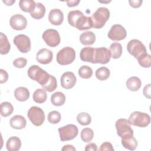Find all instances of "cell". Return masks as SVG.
<instances>
[{
	"mask_svg": "<svg viewBox=\"0 0 151 151\" xmlns=\"http://www.w3.org/2000/svg\"><path fill=\"white\" fill-rule=\"evenodd\" d=\"M63 151H66V150H76V148L73 146V145H64L62 149Z\"/></svg>",
	"mask_w": 151,
	"mask_h": 151,
	"instance_id": "47",
	"label": "cell"
},
{
	"mask_svg": "<svg viewBox=\"0 0 151 151\" xmlns=\"http://www.w3.org/2000/svg\"><path fill=\"white\" fill-rule=\"evenodd\" d=\"M11 45L5 34L0 33V53L1 54H6L9 52Z\"/></svg>",
	"mask_w": 151,
	"mask_h": 151,
	"instance_id": "25",
	"label": "cell"
},
{
	"mask_svg": "<svg viewBox=\"0 0 151 151\" xmlns=\"http://www.w3.org/2000/svg\"><path fill=\"white\" fill-rule=\"evenodd\" d=\"M60 140L63 142L74 139L78 133V127L73 124H69L58 129Z\"/></svg>",
	"mask_w": 151,
	"mask_h": 151,
	"instance_id": "8",
	"label": "cell"
},
{
	"mask_svg": "<svg viewBox=\"0 0 151 151\" xmlns=\"http://www.w3.org/2000/svg\"><path fill=\"white\" fill-rule=\"evenodd\" d=\"M51 101L55 106H61L65 101V96L60 91L55 92L51 96Z\"/></svg>",
	"mask_w": 151,
	"mask_h": 151,
	"instance_id": "27",
	"label": "cell"
},
{
	"mask_svg": "<svg viewBox=\"0 0 151 151\" xmlns=\"http://www.w3.org/2000/svg\"><path fill=\"white\" fill-rule=\"evenodd\" d=\"M61 114L59 111L53 110L50 111L48 114V121L51 124H57L61 120Z\"/></svg>",
	"mask_w": 151,
	"mask_h": 151,
	"instance_id": "38",
	"label": "cell"
},
{
	"mask_svg": "<svg viewBox=\"0 0 151 151\" xmlns=\"http://www.w3.org/2000/svg\"><path fill=\"white\" fill-rule=\"evenodd\" d=\"M8 79V74L7 72L1 69L0 70V83L1 84L6 82V81Z\"/></svg>",
	"mask_w": 151,
	"mask_h": 151,
	"instance_id": "42",
	"label": "cell"
},
{
	"mask_svg": "<svg viewBox=\"0 0 151 151\" xmlns=\"http://www.w3.org/2000/svg\"><path fill=\"white\" fill-rule=\"evenodd\" d=\"M76 58V51L70 47H65L60 50L56 57L57 63L62 65L72 63Z\"/></svg>",
	"mask_w": 151,
	"mask_h": 151,
	"instance_id": "3",
	"label": "cell"
},
{
	"mask_svg": "<svg viewBox=\"0 0 151 151\" xmlns=\"http://www.w3.org/2000/svg\"><path fill=\"white\" fill-rule=\"evenodd\" d=\"M1 114L2 117H8L10 116L13 111L14 107L11 103L8 101L2 102L1 104Z\"/></svg>",
	"mask_w": 151,
	"mask_h": 151,
	"instance_id": "32",
	"label": "cell"
},
{
	"mask_svg": "<svg viewBox=\"0 0 151 151\" xmlns=\"http://www.w3.org/2000/svg\"><path fill=\"white\" fill-rule=\"evenodd\" d=\"M122 145L127 149L134 150L137 146V141L132 136L127 139H122Z\"/></svg>",
	"mask_w": 151,
	"mask_h": 151,
	"instance_id": "30",
	"label": "cell"
},
{
	"mask_svg": "<svg viewBox=\"0 0 151 151\" xmlns=\"http://www.w3.org/2000/svg\"><path fill=\"white\" fill-rule=\"evenodd\" d=\"M93 136H94V132L93 130L90 128H88V127L84 128L81 132L80 137L81 140L84 142H86V143L90 142L93 139Z\"/></svg>",
	"mask_w": 151,
	"mask_h": 151,
	"instance_id": "35",
	"label": "cell"
},
{
	"mask_svg": "<svg viewBox=\"0 0 151 151\" xmlns=\"http://www.w3.org/2000/svg\"><path fill=\"white\" fill-rule=\"evenodd\" d=\"M9 123L13 129L20 130L25 127L27 120L22 116L15 115L11 119Z\"/></svg>",
	"mask_w": 151,
	"mask_h": 151,
	"instance_id": "18",
	"label": "cell"
},
{
	"mask_svg": "<svg viewBox=\"0 0 151 151\" xmlns=\"http://www.w3.org/2000/svg\"><path fill=\"white\" fill-rule=\"evenodd\" d=\"M77 121L81 125L87 126L90 124L91 122V118L88 113L86 112H82L77 115Z\"/></svg>",
	"mask_w": 151,
	"mask_h": 151,
	"instance_id": "34",
	"label": "cell"
},
{
	"mask_svg": "<svg viewBox=\"0 0 151 151\" xmlns=\"http://www.w3.org/2000/svg\"><path fill=\"white\" fill-rule=\"evenodd\" d=\"M127 50L129 54L136 59L147 54L146 47L140 41L136 39L132 40L128 42Z\"/></svg>",
	"mask_w": 151,
	"mask_h": 151,
	"instance_id": "6",
	"label": "cell"
},
{
	"mask_svg": "<svg viewBox=\"0 0 151 151\" xmlns=\"http://www.w3.org/2000/svg\"><path fill=\"white\" fill-rule=\"evenodd\" d=\"M150 84H148L146 86H145L143 88V94L144 96L147 98L150 99L151 98V93H150Z\"/></svg>",
	"mask_w": 151,
	"mask_h": 151,
	"instance_id": "43",
	"label": "cell"
},
{
	"mask_svg": "<svg viewBox=\"0 0 151 151\" xmlns=\"http://www.w3.org/2000/svg\"><path fill=\"white\" fill-rule=\"evenodd\" d=\"M78 75L83 78L87 79L92 76L93 70L88 65H83L78 69Z\"/></svg>",
	"mask_w": 151,
	"mask_h": 151,
	"instance_id": "36",
	"label": "cell"
},
{
	"mask_svg": "<svg viewBox=\"0 0 151 151\" xmlns=\"http://www.w3.org/2000/svg\"><path fill=\"white\" fill-rule=\"evenodd\" d=\"M139 64L144 68H149L151 65V57L149 54L143 55L137 58Z\"/></svg>",
	"mask_w": 151,
	"mask_h": 151,
	"instance_id": "39",
	"label": "cell"
},
{
	"mask_svg": "<svg viewBox=\"0 0 151 151\" xmlns=\"http://www.w3.org/2000/svg\"><path fill=\"white\" fill-rule=\"evenodd\" d=\"M80 1L79 0H72V1H67V6L69 7H73L77 6Z\"/></svg>",
	"mask_w": 151,
	"mask_h": 151,
	"instance_id": "46",
	"label": "cell"
},
{
	"mask_svg": "<svg viewBox=\"0 0 151 151\" xmlns=\"http://www.w3.org/2000/svg\"><path fill=\"white\" fill-rule=\"evenodd\" d=\"M110 51L111 56L114 59H117L120 57L122 54V46L119 42H113L110 46Z\"/></svg>",
	"mask_w": 151,
	"mask_h": 151,
	"instance_id": "29",
	"label": "cell"
},
{
	"mask_svg": "<svg viewBox=\"0 0 151 151\" xmlns=\"http://www.w3.org/2000/svg\"><path fill=\"white\" fill-rule=\"evenodd\" d=\"M111 52L106 47H99L94 48L93 63L105 64L108 63L111 58Z\"/></svg>",
	"mask_w": 151,
	"mask_h": 151,
	"instance_id": "10",
	"label": "cell"
},
{
	"mask_svg": "<svg viewBox=\"0 0 151 151\" xmlns=\"http://www.w3.org/2000/svg\"><path fill=\"white\" fill-rule=\"evenodd\" d=\"M127 88L132 91H136L139 90L141 87L142 82L137 77L133 76L127 79L126 83Z\"/></svg>",
	"mask_w": 151,
	"mask_h": 151,
	"instance_id": "23",
	"label": "cell"
},
{
	"mask_svg": "<svg viewBox=\"0 0 151 151\" xmlns=\"http://www.w3.org/2000/svg\"><path fill=\"white\" fill-rule=\"evenodd\" d=\"M27 64V60L23 57H19L18 58H16L13 61V65L15 67L19 68H24V67L26 66Z\"/></svg>",
	"mask_w": 151,
	"mask_h": 151,
	"instance_id": "40",
	"label": "cell"
},
{
	"mask_svg": "<svg viewBox=\"0 0 151 151\" xmlns=\"http://www.w3.org/2000/svg\"><path fill=\"white\" fill-rule=\"evenodd\" d=\"M143 1L142 0H130L129 1V3L130 5L134 8H137L140 7L142 5Z\"/></svg>",
	"mask_w": 151,
	"mask_h": 151,
	"instance_id": "44",
	"label": "cell"
},
{
	"mask_svg": "<svg viewBox=\"0 0 151 151\" xmlns=\"http://www.w3.org/2000/svg\"><path fill=\"white\" fill-rule=\"evenodd\" d=\"M61 85L65 89L73 88L77 81V78L74 74L71 71H67L63 74L61 77Z\"/></svg>",
	"mask_w": 151,
	"mask_h": 151,
	"instance_id": "14",
	"label": "cell"
},
{
	"mask_svg": "<svg viewBox=\"0 0 151 151\" xmlns=\"http://www.w3.org/2000/svg\"><path fill=\"white\" fill-rule=\"evenodd\" d=\"M9 24L11 27L15 30H23L27 27V20L22 15L15 14L11 17Z\"/></svg>",
	"mask_w": 151,
	"mask_h": 151,
	"instance_id": "13",
	"label": "cell"
},
{
	"mask_svg": "<svg viewBox=\"0 0 151 151\" xmlns=\"http://www.w3.org/2000/svg\"><path fill=\"white\" fill-rule=\"evenodd\" d=\"M45 7L41 2L36 3V6L33 11L30 13L32 18L35 19H40L44 17L45 13Z\"/></svg>",
	"mask_w": 151,
	"mask_h": 151,
	"instance_id": "24",
	"label": "cell"
},
{
	"mask_svg": "<svg viewBox=\"0 0 151 151\" xmlns=\"http://www.w3.org/2000/svg\"><path fill=\"white\" fill-rule=\"evenodd\" d=\"M83 13L79 10H74L70 11L68 14L67 18L68 22L70 25L75 27L76 21L77 19L82 15H83Z\"/></svg>",
	"mask_w": 151,
	"mask_h": 151,
	"instance_id": "31",
	"label": "cell"
},
{
	"mask_svg": "<svg viewBox=\"0 0 151 151\" xmlns=\"http://www.w3.org/2000/svg\"><path fill=\"white\" fill-rule=\"evenodd\" d=\"M110 17V11L105 7H100L91 17L93 21V28H101L108 21Z\"/></svg>",
	"mask_w": 151,
	"mask_h": 151,
	"instance_id": "2",
	"label": "cell"
},
{
	"mask_svg": "<svg viewBox=\"0 0 151 151\" xmlns=\"http://www.w3.org/2000/svg\"><path fill=\"white\" fill-rule=\"evenodd\" d=\"M99 150H100V151H104V150H111V151H113L114 150V148H113V145H111V143L106 142L103 143L101 145L99 149Z\"/></svg>",
	"mask_w": 151,
	"mask_h": 151,
	"instance_id": "41",
	"label": "cell"
},
{
	"mask_svg": "<svg viewBox=\"0 0 151 151\" xmlns=\"http://www.w3.org/2000/svg\"><path fill=\"white\" fill-rule=\"evenodd\" d=\"M13 42L18 50L22 53H27L31 50V40L26 35L19 34L16 35Z\"/></svg>",
	"mask_w": 151,
	"mask_h": 151,
	"instance_id": "11",
	"label": "cell"
},
{
	"mask_svg": "<svg viewBox=\"0 0 151 151\" xmlns=\"http://www.w3.org/2000/svg\"><path fill=\"white\" fill-rule=\"evenodd\" d=\"M127 35L125 28L120 24H114L111 26L108 32V37L113 41H121L124 40Z\"/></svg>",
	"mask_w": 151,
	"mask_h": 151,
	"instance_id": "12",
	"label": "cell"
},
{
	"mask_svg": "<svg viewBox=\"0 0 151 151\" xmlns=\"http://www.w3.org/2000/svg\"><path fill=\"white\" fill-rule=\"evenodd\" d=\"M29 90L24 87H19L14 91V96L15 99L19 101H25L29 97Z\"/></svg>",
	"mask_w": 151,
	"mask_h": 151,
	"instance_id": "22",
	"label": "cell"
},
{
	"mask_svg": "<svg viewBox=\"0 0 151 151\" xmlns=\"http://www.w3.org/2000/svg\"><path fill=\"white\" fill-rule=\"evenodd\" d=\"M96 78L101 81L106 80L107 79L110 74V71L109 69L106 67H101L97 69L96 71Z\"/></svg>",
	"mask_w": 151,
	"mask_h": 151,
	"instance_id": "33",
	"label": "cell"
},
{
	"mask_svg": "<svg viewBox=\"0 0 151 151\" xmlns=\"http://www.w3.org/2000/svg\"><path fill=\"white\" fill-rule=\"evenodd\" d=\"M80 42L84 45H90L96 41V35L92 31L83 32L80 36Z\"/></svg>",
	"mask_w": 151,
	"mask_h": 151,
	"instance_id": "21",
	"label": "cell"
},
{
	"mask_svg": "<svg viewBox=\"0 0 151 151\" xmlns=\"http://www.w3.org/2000/svg\"><path fill=\"white\" fill-rule=\"evenodd\" d=\"M32 98L34 101L37 103H44L47 98V94L44 89H37L33 93Z\"/></svg>",
	"mask_w": 151,
	"mask_h": 151,
	"instance_id": "28",
	"label": "cell"
},
{
	"mask_svg": "<svg viewBox=\"0 0 151 151\" xmlns=\"http://www.w3.org/2000/svg\"><path fill=\"white\" fill-rule=\"evenodd\" d=\"M48 20L52 25H61L64 20V15L63 12L59 9H51L48 15Z\"/></svg>",
	"mask_w": 151,
	"mask_h": 151,
	"instance_id": "16",
	"label": "cell"
},
{
	"mask_svg": "<svg viewBox=\"0 0 151 151\" xmlns=\"http://www.w3.org/2000/svg\"><path fill=\"white\" fill-rule=\"evenodd\" d=\"M98 149H97V145L94 143H90L87 144L85 147V150L86 151H90V150L96 151Z\"/></svg>",
	"mask_w": 151,
	"mask_h": 151,
	"instance_id": "45",
	"label": "cell"
},
{
	"mask_svg": "<svg viewBox=\"0 0 151 151\" xmlns=\"http://www.w3.org/2000/svg\"><path fill=\"white\" fill-rule=\"evenodd\" d=\"M42 39L46 44L51 47H55L60 43L61 38L58 32L54 29H47L42 34Z\"/></svg>",
	"mask_w": 151,
	"mask_h": 151,
	"instance_id": "9",
	"label": "cell"
},
{
	"mask_svg": "<svg viewBox=\"0 0 151 151\" xmlns=\"http://www.w3.org/2000/svg\"><path fill=\"white\" fill-rule=\"evenodd\" d=\"M2 2L4 3H5L6 5L9 6V5H12L14 3H15V1H2Z\"/></svg>",
	"mask_w": 151,
	"mask_h": 151,
	"instance_id": "48",
	"label": "cell"
},
{
	"mask_svg": "<svg viewBox=\"0 0 151 151\" xmlns=\"http://www.w3.org/2000/svg\"><path fill=\"white\" fill-rule=\"evenodd\" d=\"M115 126L117 134L122 139H127L133 136V130L128 120L119 119L116 122Z\"/></svg>",
	"mask_w": 151,
	"mask_h": 151,
	"instance_id": "5",
	"label": "cell"
},
{
	"mask_svg": "<svg viewBox=\"0 0 151 151\" xmlns=\"http://www.w3.org/2000/svg\"><path fill=\"white\" fill-rule=\"evenodd\" d=\"M94 54V48L91 47H87L81 49L80 53V57L83 61L93 63Z\"/></svg>",
	"mask_w": 151,
	"mask_h": 151,
	"instance_id": "19",
	"label": "cell"
},
{
	"mask_svg": "<svg viewBox=\"0 0 151 151\" xmlns=\"http://www.w3.org/2000/svg\"><path fill=\"white\" fill-rule=\"evenodd\" d=\"M128 121L130 125L145 127L150 124V117L146 113L136 111L131 113Z\"/></svg>",
	"mask_w": 151,
	"mask_h": 151,
	"instance_id": "4",
	"label": "cell"
},
{
	"mask_svg": "<svg viewBox=\"0 0 151 151\" xmlns=\"http://www.w3.org/2000/svg\"><path fill=\"white\" fill-rule=\"evenodd\" d=\"M57 87V82L55 77L52 75H51L50 78L47 82V83L42 87V88L48 92H52L54 91Z\"/></svg>",
	"mask_w": 151,
	"mask_h": 151,
	"instance_id": "37",
	"label": "cell"
},
{
	"mask_svg": "<svg viewBox=\"0 0 151 151\" xmlns=\"http://www.w3.org/2000/svg\"><path fill=\"white\" fill-rule=\"evenodd\" d=\"M52 52L47 48H42L38 51L36 55V59L38 63L42 64H47L52 61Z\"/></svg>",
	"mask_w": 151,
	"mask_h": 151,
	"instance_id": "15",
	"label": "cell"
},
{
	"mask_svg": "<svg viewBox=\"0 0 151 151\" xmlns=\"http://www.w3.org/2000/svg\"><path fill=\"white\" fill-rule=\"evenodd\" d=\"M6 147L9 151H18L21 147V139L17 136L9 137L6 143Z\"/></svg>",
	"mask_w": 151,
	"mask_h": 151,
	"instance_id": "20",
	"label": "cell"
},
{
	"mask_svg": "<svg viewBox=\"0 0 151 151\" xmlns=\"http://www.w3.org/2000/svg\"><path fill=\"white\" fill-rule=\"evenodd\" d=\"M28 77L38 82L42 87L44 86L50 78L51 75L38 65H32L27 71Z\"/></svg>",
	"mask_w": 151,
	"mask_h": 151,
	"instance_id": "1",
	"label": "cell"
},
{
	"mask_svg": "<svg viewBox=\"0 0 151 151\" xmlns=\"http://www.w3.org/2000/svg\"><path fill=\"white\" fill-rule=\"evenodd\" d=\"M27 116L31 123L35 126H41L45 120V114L42 109L32 106L28 110Z\"/></svg>",
	"mask_w": 151,
	"mask_h": 151,
	"instance_id": "7",
	"label": "cell"
},
{
	"mask_svg": "<svg viewBox=\"0 0 151 151\" xmlns=\"http://www.w3.org/2000/svg\"><path fill=\"white\" fill-rule=\"evenodd\" d=\"M93 24L91 17L81 16L76 21L75 27L78 30H86L90 29L93 27Z\"/></svg>",
	"mask_w": 151,
	"mask_h": 151,
	"instance_id": "17",
	"label": "cell"
},
{
	"mask_svg": "<svg viewBox=\"0 0 151 151\" xmlns=\"http://www.w3.org/2000/svg\"><path fill=\"white\" fill-rule=\"evenodd\" d=\"M19 6L22 11L31 13L35 9L36 2L33 0H21Z\"/></svg>",
	"mask_w": 151,
	"mask_h": 151,
	"instance_id": "26",
	"label": "cell"
}]
</instances>
